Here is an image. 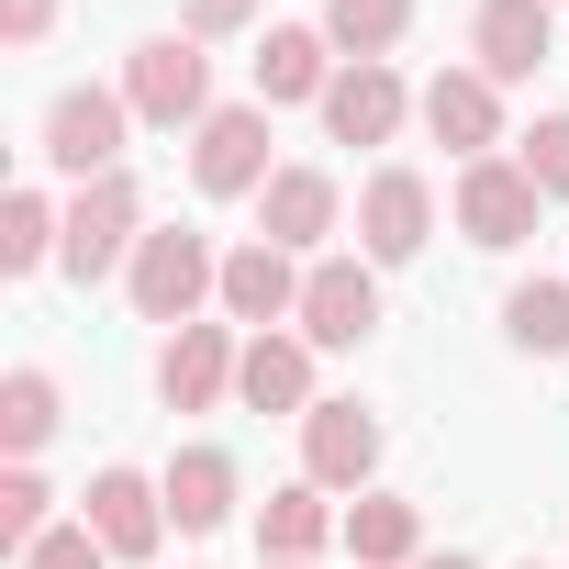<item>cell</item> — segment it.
Returning a JSON list of instances; mask_svg holds the SVG:
<instances>
[{"label": "cell", "mask_w": 569, "mask_h": 569, "mask_svg": "<svg viewBox=\"0 0 569 569\" xmlns=\"http://www.w3.org/2000/svg\"><path fill=\"white\" fill-rule=\"evenodd\" d=\"M23 569H112V547H101L90 525H57V536H34V547H23Z\"/></svg>", "instance_id": "28"}, {"label": "cell", "mask_w": 569, "mask_h": 569, "mask_svg": "<svg viewBox=\"0 0 569 569\" xmlns=\"http://www.w3.org/2000/svg\"><path fill=\"white\" fill-rule=\"evenodd\" d=\"M336 212H347V190H336L325 168H279V179L257 190V234H268V246H291V257H302V246H325V234H336Z\"/></svg>", "instance_id": "16"}, {"label": "cell", "mask_w": 569, "mask_h": 569, "mask_svg": "<svg viewBox=\"0 0 569 569\" xmlns=\"http://www.w3.org/2000/svg\"><path fill=\"white\" fill-rule=\"evenodd\" d=\"M79 525H90L112 558H157V547H168V491H157L146 469H101V480L79 491Z\"/></svg>", "instance_id": "14"}, {"label": "cell", "mask_w": 569, "mask_h": 569, "mask_svg": "<svg viewBox=\"0 0 569 569\" xmlns=\"http://www.w3.org/2000/svg\"><path fill=\"white\" fill-rule=\"evenodd\" d=\"M413 112H425V134H436V146H447L458 168H480V157L502 146V90H491L480 68H436Z\"/></svg>", "instance_id": "12"}, {"label": "cell", "mask_w": 569, "mask_h": 569, "mask_svg": "<svg viewBox=\"0 0 569 569\" xmlns=\"http://www.w3.org/2000/svg\"><path fill=\"white\" fill-rule=\"evenodd\" d=\"M57 246H68V212L46 201V190H12V201H0V268H57Z\"/></svg>", "instance_id": "24"}, {"label": "cell", "mask_w": 569, "mask_h": 569, "mask_svg": "<svg viewBox=\"0 0 569 569\" xmlns=\"http://www.w3.org/2000/svg\"><path fill=\"white\" fill-rule=\"evenodd\" d=\"M302 257L291 246H268V234H246V246H223V325H246V336H279V325H302Z\"/></svg>", "instance_id": "5"}, {"label": "cell", "mask_w": 569, "mask_h": 569, "mask_svg": "<svg viewBox=\"0 0 569 569\" xmlns=\"http://www.w3.org/2000/svg\"><path fill=\"white\" fill-rule=\"evenodd\" d=\"M469 57H480L491 90L536 79L558 57V0H480V12H469Z\"/></svg>", "instance_id": "8"}, {"label": "cell", "mask_w": 569, "mask_h": 569, "mask_svg": "<svg viewBox=\"0 0 569 569\" xmlns=\"http://www.w3.org/2000/svg\"><path fill=\"white\" fill-rule=\"evenodd\" d=\"M57 413H68V402H57L46 369H12V380H0V447H12V469H34V447L57 436Z\"/></svg>", "instance_id": "25"}, {"label": "cell", "mask_w": 569, "mask_h": 569, "mask_svg": "<svg viewBox=\"0 0 569 569\" xmlns=\"http://www.w3.org/2000/svg\"><path fill=\"white\" fill-rule=\"evenodd\" d=\"M536 212H547V190H536L513 157L458 168V234H469V246H491V257H502V246H525V234H536Z\"/></svg>", "instance_id": "10"}, {"label": "cell", "mask_w": 569, "mask_h": 569, "mask_svg": "<svg viewBox=\"0 0 569 569\" xmlns=\"http://www.w3.org/2000/svg\"><path fill=\"white\" fill-rule=\"evenodd\" d=\"M380 336V268L369 257H313L302 279V347H369Z\"/></svg>", "instance_id": "7"}, {"label": "cell", "mask_w": 569, "mask_h": 569, "mask_svg": "<svg viewBox=\"0 0 569 569\" xmlns=\"http://www.w3.org/2000/svg\"><path fill=\"white\" fill-rule=\"evenodd\" d=\"M57 34V0H0V46H46Z\"/></svg>", "instance_id": "29"}, {"label": "cell", "mask_w": 569, "mask_h": 569, "mask_svg": "<svg viewBox=\"0 0 569 569\" xmlns=\"http://www.w3.org/2000/svg\"><path fill=\"white\" fill-rule=\"evenodd\" d=\"M234 402H246V413H313V347H302V336H246Z\"/></svg>", "instance_id": "18"}, {"label": "cell", "mask_w": 569, "mask_h": 569, "mask_svg": "<svg viewBox=\"0 0 569 569\" xmlns=\"http://www.w3.org/2000/svg\"><path fill=\"white\" fill-rule=\"evenodd\" d=\"M302 480L313 491H369L380 480V413L369 402H313L302 413Z\"/></svg>", "instance_id": "11"}, {"label": "cell", "mask_w": 569, "mask_h": 569, "mask_svg": "<svg viewBox=\"0 0 569 569\" xmlns=\"http://www.w3.org/2000/svg\"><path fill=\"white\" fill-rule=\"evenodd\" d=\"M525 569H536V558H525Z\"/></svg>", "instance_id": "33"}, {"label": "cell", "mask_w": 569, "mask_h": 569, "mask_svg": "<svg viewBox=\"0 0 569 569\" xmlns=\"http://www.w3.org/2000/svg\"><path fill=\"white\" fill-rule=\"evenodd\" d=\"M234 369H246V336H234V325H179V336L157 347V391H168V413H212V402L234 391Z\"/></svg>", "instance_id": "13"}, {"label": "cell", "mask_w": 569, "mask_h": 569, "mask_svg": "<svg viewBox=\"0 0 569 569\" xmlns=\"http://www.w3.org/2000/svg\"><path fill=\"white\" fill-rule=\"evenodd\" d=\"M402 112H413V90L391 79V57L336 68V90H325V134H336V146H391V134H402Z\"/></svg>", "instance_id": "15"}, {"label": "cell", "mask_w": 569, "mask_h": 569, "mask_svg": "<svg viewBox=\"0 0 569 569\" xmlns=\"http://www.w3.org/2000/svg\"><path fill=\"white\" fill-rule=\"evenodd\" d=\"M257 569H313V558H257Z\"/></svg>", "instance_id": "32"}, {"label": "cell", "mask_w": 569, "mask_h": 569, "mask_svg": "<svg viewBox=\"0 0 569 569\" xmlns=\"http://www.w3.org/2000/svg\"><path fill=\"white\" fill-rule=\"evenodd\" d=\"M157 491H168V525H179V536H212V525L234 513V458H223V447H179V458L157 469Z\"/></svg>", "instance_id": "19"}, {"label": "cell", "mask_w": 569, "mask_h": 569, "mask_svg": "<svg viewBox=\"0 0 569 569\" xmlns=\"http://www.w3.org/2000/svg\"><path fill=\"white\" fill-rule=\"evenodd\" d=\"M190 179L212 201H257L279 168H268V101H223L201 134H190Z\"/></svg>", "instance_id": "6"}, {"label": "cell", "mask_w": 569, "mask_h": 569, "mask_svg": "<svg viewBox=\"0 0 569 569\" xmlns=\"http://www.w3.org/2000/svg\"><path fill=\"white\" fill-rule=\"evenodd\" d=\"M325 90H336L325 23H268V46H257V101H325Z\"/></svg>", "instance_id": "17"}, {"label": "cell", "mask_w": 569, "mask_h": 569, "mask_svg": "<svg viewBox=\"0 0 569 569\" xmlns=\"http://www.w3.org/2000/svg\"><path fill=\"white\" fill-rule=\"evenodd\" d=\"M134 246H146V190L112 168V179H90L79 201H68V246H57V268L79 279H112V268H134Z\"/></svg>", "instance_id": "3"}, {"label": "cell", "mask_w": 569, "mask_h": 569, "mask_svg": "<svg viewBox=\"0 0 569 569\" xmlns=\"http://www.w3.org/2000/svg\"><path fill=\"white\" fill-rule=\"evenodd\" d=\"M123 291H134V313L146 325H201V302H223V257H212V234H190V223H157L146 246H134V268H123Z\"/></svg>", "instance_id": "1"}, {"label": "cell", "mask_w": 569, "mask_h": 569, "mask_svg": "<svg viewBox=\"0 0 569 569\" xmlns=\"http://www.w3.org/2000/svg\"><path fill=\"white\" fill-rule=\"evenodd\" d=\"M425 234H436L425 168H380V179L358 190V257H369V268H402V257H425Z\"/></svg>", "instance_id": "9"}, {"label": "cell", "mask_w": 569, "mask_h": 569, "mask_svg": "<svg viewBox=\"0 0 569 569\" xmlns=\"http://www.w3.org/2000/svg\"><path fill=\"white\" fill-rule=\"evenodd\" d=\"M325 536H347V525H336V502H325L313 480H291V491L257 502V558H313Z\"/></svg>", "instance_id": "21"}, {"label": "cell", "mask_w": 569, "mask_h": 569, "mask_svg": "<svg viewBox=\"0 0 569 569\" xmlns=\"http://www.w3.org/2000/svg\"><path fill=\"white\" fill-rule=\"evenodd\" d=\"M123 101H134V123H157V134H201L223 101H212V57H201V34H146L134 46V68H123Z\"/></svg>", "instance_id": "2"}, {"label": "cell", "mask_w": 569, "mask_h": 569, "mask_svg": "<svg viewBox=\"0 0 569 569\" xmlns=\"http://www.w3.org/2000/svg\"><path fill=\"white\" fill-rule=\"evenodd\" d=\"M34 536H57V491L34 480V469H12V480H0V547H34Z\"/></svg>", "instance_id": "26"}, {"label": "cell", "mask_w": 569, "mask_h": 569, "mask_svg": "<svg viewBox=\"0 0 569 569\" xmlns=\"http://www.w3.org/2000/svg\"><path fill=\"white\" fill-rule=\"evenodd\" d=\"M413 569H480V558H413Z\"/></svg>", "instance_id": "31"}, {"label": "cell", "mask_w": 569, "mask_h": 569, "mask_svg": "<svg viewBox=\"0 0 569 569\" xmlns=\"http://www.w3.org/2000/svg\"><path fill=\"white\" fill-rule=\"evenodd\" d=\"M502 336L525 358H569V279H513L502 291Z\"/></svg>", "instance_id": "22"}, {"label": "cell", "mask_w": 569, "mask_h": 569, "mask_svg": "<svg viewBox=\"0 0 569 569\" xmlns=\"http://www.w3.org/2000/svg\"><path fill=\"white\" fill-rule=\"evenodd\" d=\"M402 23H413V0H325V46H336L347 68L391 57V46H402Z\"/></svg>", "instance_id": "23"}, {"label": "cell", "mask_w": 569, "mask_h": 569, "mask_svg": "<svg viewBox=\"0 0 569 569\" xmlns=\"http://www.w3.org/2000/svg\"><path fill=\"white\" fill-rule=\"evenodd\" d=\"M347 558H358V569H413V558H425V513L391 502V491H358V502H347Z\"/></svg>", "instance_id": "20"}, {"label": "cell", "mask_w": 569, "mask_h": 569, "mask_svg": "<svg viewBox=\"0 0 569 569\" xmlns=\"http://www.w3.org/2000/svg\"><path fill=\"white\" fill-rule=\"evenodd\" d=\"M246 23H257V0H190V23H179V34L212 46V34H246Z\"/></svg>", "instance_id": "30"}, {"label": "cell", "mask_w": 569, "mask_h": 569, "mask_svg": "<svg viewBox=\"0 0 569 569\" xmlns=\"http://www.w3.org/2000/svg\"><path fill=\"white\" fill-rule=\"evenodd\" d=\"M123 134H134V101H123V90H57V101H46V146H34V157H46V168H68V179L90 190V179H112V168H123Z\"/></svg>", "instance_id": "4"}, {"label": "cell", "mask_w": 569, "mask_h": 569, "mask_svg": "<svg viewBox=\"0 0 569 569\" xmlns=\"http://www.w3.org/2000/svg\"><path fill=\"white\" fill-rule=\"evenodd\" d=\"M547 201H569V112H536V134H525V157H513Z\"/></svg>", "instance_id": "27"}]
</instances>
